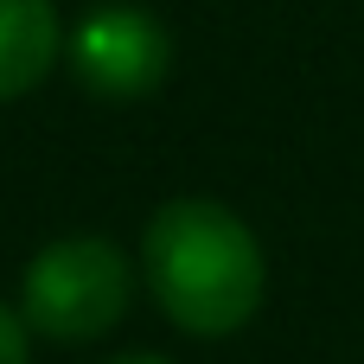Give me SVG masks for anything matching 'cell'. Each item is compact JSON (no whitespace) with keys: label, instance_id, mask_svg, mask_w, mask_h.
<instances>
[{"label":"cell","instance_id":"2","mask_svg":"<svg viewBox=\"0 0 364 364\" xmlns=\"http://www.w3.org/2000/svg\"><path fill=\"white\" fill-rule=\"evenodd\" d=\"M128 256L102 237H64V243H45L26 269V288H19V314L32 333L58 339V346H83V339H102L122 314H128Z\"/></svg>","mask_w":364,"mask_h":364},{"label":"cell","instance_id":"1","mask_svg":"<svg viewBox=\"0 0 364 364\" xmlns=\"http://www.w3.org/2000/svg\"><path fill=\"white\" fill-rule=\"evenodd\" d=\"M141 262H147L154 301L166 307L179 333L224 339L250 326L262 307V243L218 198L160 205L141 237Z\"/></svg>","mask_w":364,"mask_h":364},{"label":"cell","instance_id":"5","mask_svg":"<svg viewBox=\"0 0 364 364\" xmlns=\"http://www.w3.org/2000/svg\"><path fill=\"white\" fill-rule=\"evenodd\" d=\"M0 364H32L26 358V326H19V314H6V307H0Z\"/></svg>","mask_w":364,"mask_h":364},{"label":"cell","instance_id":"6","mask_svg":"<svg viewBox=\"0 0 364 364\" xmlns=\"http://www.w3.org/2000/svg\"><path fill=\"white\" fill-rule=\"evenodd\" d=\"M115 364H166V358H115Z\"/></svg>","mask_w":364,"mask_h":364},{"label":"cell","instance_id":"4","mask_svg":"<svg viewBox=\"0 0 364 364\" xmlns=\"http://www.w3.org/2000/svg\"><path fill=\"white\" fill-rule=\"evenodd\" d=\"M58 6L51 0H0V102L32 96L58 64Z\"/></svg>","mask_w":364,"mask_h":364},{"label":"cell","instance_id":"3","mask_svg":"<svg viewBox=\"0 0 364 364\" xmlns=\"http://www.w3.org/2000/svg\"><path fill=\"white\" fill-rule=\"evenodd\" d=\"M166 64H173L166 26L141 6H128V0L83 13L77 32H70V77L102 102H134V96L160 90Z\"/></svg>","mask_w":364,"mask_h":364}]
</instances>
